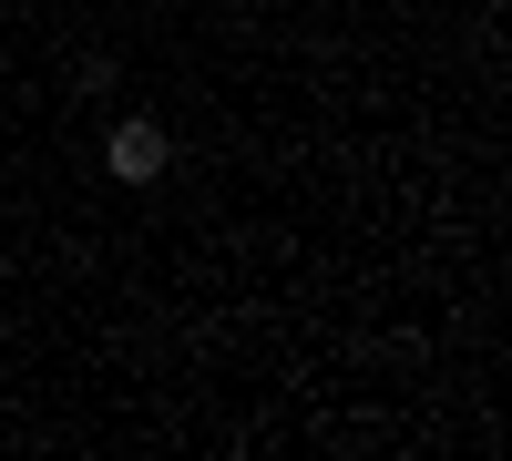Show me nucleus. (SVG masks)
Returning a JSON list of instances; mask_svg holds the SVG:
<instances>
[{"mask_svg":"<svg viewBox=\"0 0 512 461\" xmlns=\"http://www.w3.org/2000/svg\"><path fill=\"white\" fill-rule=\"evenodd\" d=\"M103 164H113L123 185H154L164 164H175V144H164V123H113V134H103Z\"/></svg>","mask_w":512,"mask_h":461,"instance_id":"1","label":"nucleus"}]
</instances>
